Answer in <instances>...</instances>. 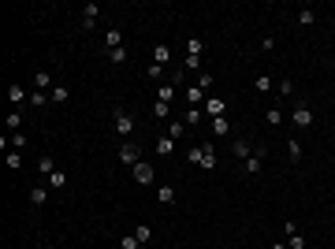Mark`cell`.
I'll use <instances>...</instances> for the list:
<instances>
[{"mask_svg":"<svg viewBox=\"0 0 335 249\" xmlns=\"http://www.w3.org/2000/svg\"><path fill=\"white\" fill-rule=\"evenodd\" d=\"M112 123H116V134L127 141V134L134 130V116H131L127 108H116V112H112Z\"/></svg>","mask_w":335,"mask_h":249,"instance_id":"obj_1","label":"cell"},{"mask_svg":"<svg viewBox=\"0 0 335 249\" xmlns=\"http://www.w3.org/2000/svg\"><path fill=\"white\" fill-rule=\"evenodd\" d=\"M131 171H134V183H142V186H149L153 179H157V171H153V164H149V160H138V164H134Z\"/></svg>","mask_w":335,"mask_h":249,"instance_id":"obj_2","label":"cell"},{"mask_svg":"<svg viewBox=\"0 0 335 249\" xmlns=\"http://www.w3.org/2000/svg\"><path fill=\"white\" fill-rule=\"evenodd\" d=\"M291 123L298 126V130H309V126H313V112L305 108V104H294V112H291Z\"/></svg>","mask_w":335,"mask_h":249,"instance_id":"obj_3","label":"cell"},{"mask_svg":"<svg viewBox=\"0 0 335 249\" xmlns=\"http://www.w3.org/2000/svg\"><path fill=\"white\" fill-rule=\"evenodd\" d=\"M119 160H123L127 167H134L138 160H142V149H138L134 141H123V145H119Z\"/></svg>","mask_w":335,"mask_h":249,"instance_id":"obj_4","label":"cell"},{"mask_svg":"<svg viewBox=\"0 0 335 249\" xmlns=\"http://www.w3.org/2000/svg\"><path fill=\"white\" fill-rule=\"evenodd\" d=\"M231 153H234L238 160H250L253 153H257V145H250V141H242V138H234V141H231Z\"/></svg>","mask_w":335,"mask_h":249,"instance_id":"obj_5","label":"cell"},{"mask_svg":"<svg viewBox=\"0 0 335 249\" xmlns=\"http://www.w3.org/2000/svg\"><path fill=\"white\" fill-rule=\"evenodd\" d=\"M97 15H100V8H97V4H86V8H82V30H86V33H90L93 26H97Z\"/></svg>","mask_w":335,"mask_h":249,"instance_id":"obj_6","label":"cell"},{"mask_svg":"<svg viewBox=\"0 0 335 249\" xmlns=\"http://www.w3.org/2000/svg\"><path fill=\"white\" fill-rule=\"evenodd\" d=\"M261 164H265V149L257 145V153H253L250 160H242V171H246V175H257V171H261Z\"/></svg>","mask_w":335,"mask_h":249,"instance_id":"obj_7","label":"cell"},{"mask_svg":"<svg viewBox=\"0 0 335 249\" xmlns=\"http://www.w3.org/2000/svg\"><path fill=\"white\" fill-rule=\"evenodd\" d=\"M224 112H227V100H220V97H209V100H205V116L220 119Z\"/></svg>","mask_w":335,"mask_h":249,"instance_id":"obj_8","label":"cell"},{"mask_svg":"<svg viewBox=\"0 0 335 249\" xmlns=\"http://www.w3.org/2000/svg\"><path fill=\"white\" fill-rule=\"evenodd\" d=\"M201 153H205V156H201V164H198V167H205V171H216V149H212L209 141H205V145H201Z\"/></svg>","mask_w":335,"mask_h":249,"instance_id":"obj_9","label":"cell"},{"mask_svg":"<svg viewBox=\"0 0 335 249\" xmlns=\"http://www.w3.org/2000/svg\"><path fill=\"white\" fill-rule=\"evenodd\" d=\"M186 104H190V108H201V104H205V90H201V86H190V90H186Z\"/></svg>","mask_w":335,"mask_h":249,"instance_id":"obj_10","label":"cell"},{"mask_svg":"<svg viewBox=\"0 0 335 249\" xmlns=\"http://www.w3.org/2000/svg\"><path fill=\"white\" fill-rule=\"evenodd\" d=\"M52 86H56V82H52V75H49V71H37V75H34V90L52 93Z\"/></svg>","mask_w":335,"mask_h":249,"instance_id":"obj_11","label":"cell"},{"mask_svg":"<svg viewBox=\"0 0 335 249\" xmlns=\"http://www.w3.org/2000/svg\"><path fill=\"white\" fill-rule=\"evenodd\" d=\"M287 246H291V249H305V238H302V234L294 231V223H291V219H287Z\"/></svg>","mask_w":335,"mask_h":249,"instance_id":"obj_12","label":"cell"},{"mask_svg":"<svg viewBox=\"0 0 335 249\" xmlns=\"http://www.w3.org/2000/svg\"><path fill=\"white\" fill-rule=\"evenodd\" d=\"M104 45H108V52H116V49H123V33L116 30V26H112L108 33H104Z\"/></svg>","mask_w":335,"mask_h":249,"instance_id":"obj_13","label":"cell"},{"mask_svg":"<svg viewBox=\"0 0 335 249\" xmlns=\"http://www.w3.org/2000/svg\"><path fill=\"white\" fill-rule=\"evenodd\" d=\"M8 100H11V104H30V93H26L23 86H11V90H8Z\"/></svg>","mask_w":335,"mask_h":249,"instance_id":"obj_14","label":"cell"},{"mask_svg":"<svg viewBox=\"0 0 335 249\" xmlns=\"http://www.w3.org/2000/svg\"><path fill=\"white\" fill-rule=\"evenodd\" d=\"M164 134H168V138H171V141H179V138H183V134H186V123H183V119H171Z\"/></svg>","mask_w":335,"mask_h":249,"instance_id":"obj_15","label":"cell"},{"mask_svg":"<svg viewBox=\"0 0 335 249\" xmlns=\"http://www.w3.org/2000/svg\"><path fill=\"white\" fill-rule=\"evenodd\" d=\"M49 93H45V90H30V108H45V104H49Z\"/></svg>","mask_w":335,"mask_h":249,"instance_id":"obj_16","label":"cell"},{"mask_svg":"<svg viewBox=\"0 0 335 249\" xmlns=\"http://www.w3.org/2000/svg\"><path fill=\"white\" fill-rule=\"evenodd\" d=\"M287 156H291V164H298V160H302V141L298 138H287Z\"/></svg>","mask_w":335,"mask_h":249,"instance_id":"obj_17","label":"cell"},{"mask_svg":"<svg viewBox=\"0 0 335 249\" xmlns=\"http://www.w3.org/2000/svg\"><path fill=\"white\" fill-rule=\"evenodd\" d=\"M168 60H171V49H168V45H157V49H153V63H157V67H164Z\"/></svg>","mask_w":335,"mask_h":249,"instance_id":"obj_18","label":"cell"},{"mask_svg":"<svg viewBox=\"0 0 335 249\" xmlns=\"http://www.w3.org/2000/svg\"><path fill=\"white\" fill-rule=\"evenodd\" d=\"M157 201H160V205H175V186H160Z\"/></svg>","mask_w":335,"mask_h":249,"instance_id":"obj_19","label":"cell"},{"mask_svg":"<svg viewBox=\"0 0 335 249\" xmlns=\"http://www.w3.org/2000/svg\"><path fill=\"white\" fill-rule=\"evenodd\" d=\"M175 90H179L175 82H168V86H160V90H157V100H164V104H171V97H175Z\"/></svg>","mask_w":335,"mask_h":249,"instance_id":"obj_20","label":"cell"},{"mask_svg":"<svg viewBox=\"0 0 335 249\" xmlns=\"http://www.w3.org/2000/svg\"><path fill=\"white\" fill-rule=\"evenodd\" d=\"M134 238L142 242V246H149V238H153V227H149V223H138V227H134Z\"/></svg>","mask_w":335,"mask_h":249,"instance_id":"obj_21","label":"cell"},{"mask_svg":"<svg viewBox=\"0 0 335 249\" xmlns=\"http://www.w3.org/2000/svg\"><path fill=\"white\" fill-rule=\"evenodd\" d=\"M171 149H175V141L168 138V134H160V138H157V153H160V156H168Z\"/></svg>","mask_w":335,"mask_h":249,"instance_id":"obj_22","label":"cell"},{"mask_svg":"<svg viewBox=\"0 0 335 249\" xmlns=\"http://www.w3.org/2000/svg\"><path fill=\"white\" fill-rule=\"evenodd\" d=\"M201 52H205V41H201V37H190V41H186V56H201Z\"/></svg>","mask_w":335,"mask_h":249,"instance_id":"obj_23","label":"cell"},{"mask_svg":"<svg viewBox=\"0 0 335 249\" xmlns=\"http://www.w3.org/2000/svg\"><path fill=\"white\" fill-rule=\"evenodd\" d=\"M253 90H257V93H268V90H272V75H257V78H253Z\"/></svg>","mask_w":335,"mask_h":249,"instance_id":"obj_24","label":"cell"},{"mask_svg":"<svg viewBox=\"0 0 335 249\" xmlns=\"http://www.w3.org/2000/svg\"><path fill=\"white\" fill-rule=\"evenodd\" d=\"M201 116H205V108H186V119H183V123H186V126H198Z\"/></svg>","mask_w":335,"mask_h":249,"instance_id":"obj_25","label":"cell"},{"mask_svg":"<svg viewBox=\"0 0 335 249\" xmlns=\"http://www.w3.org/2000/svg\"><path fill=\"white\" fill-rule=\"evenodd\" d=\"M26 197H30V205H45V201H49V193H45L41 186H34V190L26 193Z\"/></svg>","mask_w":335,"mask_h":249,"instance_id":"obj_26","label":"cell"},{"mask_svg":"<svg viewBox=\"0 0 335 249\" xmlns=\"http://www.w3.org/2000/svg\"><path fill=\"white\" fill-rule=\"evenodd\" d=\"M168 116H171V104L157 100V104H153V119H168Z\"/></svg>","mask_w":335,"mask_h":249,"instance_id":"obj_27","label":"cell"},{"mask_svg":"<svg viewBox=\"0 0 335 249\" xmlns=\"http://www.w3.org/2000/svg\"><path fill=\"white\" fill-rule=\"evenodd\" d=\"M37 171L52 175V171H56V160H52V156H41V160H37Z\"/></svg>","mask_w":335,"mask_h":249,"instance_id":"obj_28","label":"cell"},{"mask_svg":"<svg viewBox=\"0 0 335 249\" xmlns=\"http://www.w3.org/2000/svg\"><path fill=\"white\" fill-rule=\"evenodd\" d=\"M119 249H142V242L134 238V234H123V238H119Z\"/></svg>","mask_w":335,"mask_h":249,"instance_id":"obj_29","label":"cell"},{"mask_svg":"<svg viewBox=\"0 0 335 249\" xmlns=\"http://www.w3.org/2000/svg\"><path fill=\"white\" fill-rule=\"evenodd\" d=\"M212 130H216V134H231V123H227V116L212 119Z\"/></svg>","mask_w":335,"mask_h":249,"instance_id":"obj_30","label":"cell"},{"mask_svg":"<svg viewBox=\"0 0 335 249\" xmlns=\"http://www.w3.org/2000/svg\"><path fill=\"white\" fill-rule=\"evenodd\" d=\"M298 23H302V26H313V23H317V11H309V8L298 11Z\"/></svg>","mask_w":335,"mask_h":249,"instance_id":"obj_31","label":"cell"},{"mask_svg":"<svg viewBox=\"0 0 335 249\" xmlns=\"http://www.w3.org/2000/svg\"><path fill=\"white\" fill-rule=\"evenodd\" d=\"M183 71H201V56H186L183 60Z\"/></svg>","mask_w":335,"mask_h":249,"instance_id":"obj_32","label":"cell"},{"mask_svg":"<svg viewBox=\"0 0 335 249\" xmlns=\"http://www.w3.org/2000/svg\"><path fill=\"white\" fill-rule=\"evenodd\" d=\"M201 156H205V153H201V145H194V149H186V160H190V164H201Z\"/></svg>","mask_w":335,"mask_h":249,"instance_id":"obj_33","label":"cell"},{"mask_svg":"<svg viewBox=\"0 0 335 249\" xmlns=\"http://www.w3.org/2000/svg\"><path fill=\"white\" fill-rule=\"evenodd\" d=\"M49 186H67V175L64 171H52L49 175Z\"/></svg>","mask_w":335,"mask_h":249,"instance_id":"obj_34","label":"cell"},{"mask_svg":"<svg viewBox=\"0 0 335 249\" xmlns=\"http://www.w3.org/2000/svg\"><path fill=\"white\" fill-rule=\"evenodd\" d=\"M268 123L279 126V123H283V112H279V108H268Z\"/></svg>","mask_w":335,"mask_h":249,"instance_id":"obj_35","label":"cell"},{"mask_svg":"<svg viewBox=\"0 0 335 249\" xmlns=\"http://www.w3.org/2000/svg\"><path fill=\"white\" fill-rule=\"evenodd\" d=\"M49 97H52V100H67V86H52Z\"/></svg>","mask_w":335,"mask_h":249,"instance_id":"obj_36","label":"cell"},{"mask_svg":"<svg viewBox=\"0 0 335 249\" xmlns=\"http://www.w3.org/2000/svg\"><path fill=\"white\" fill-rule=\"evenodd\" d=\"M19 123H23V116H19V112H8V130H19Z\"/></svg>","mask_w":335,"mask_h":249,"instance_id":"obj_37","label":"cell"},{"mask_svg":"<svg viewBox=\"0 0 335 249\" xmlns=\"http://www.w3.org/2000/svg\"><path fill=\"white\" fill-rule=\"evenodd\" d=\"M8 167H11V171H19V167H23V156H19V153H8Z\"/></svg>","mask_w":335,"mask_h":249,"instance_id":"obj_38","label":"cell"},{"mask_svg":"<svg viewBox=\"0 0 335 249\" xmlns=\"http://www.w3.org/2000/svg\"><path fill=\"white\" fill-rule=\"evenodd\" d=\"M145 75L153 78V82H157V78H164V67H157V63H149V71H145Z\"/></svg>","mask_w":335,"mask_h":249,"instance_id":"obj_39","label":"cell"},{"mask_svg":"<svg viewBox=\"0 0 335 249\" xmlns=\"http://www.w3.org/2000/svg\"><path fill=\"white\" fill-rule=\"evenodd\" d=\"M198 86H201V90H212V75H209V71H201V78H198Z\"/></svg>","mask_w":335,"mask_h":249,"instance_id":"obj_40","label":"cell"},{"mask_svg":"<svg viewBox=\"0 0 335 249\" xmlns=\"http://www.w3.org/2000/svg\"><path fill=\"white\" fill-rule=\"evenodd\" d=\"M112 56V63H127V49H116V52H108Z\"/></svg>","mask_w":335,"mask_h":249,"instance_id":"obj_41","label":"cell"},{"mask_svg":"<svg viewBox=\"0 0 335 249\" xmlns=\"http://www.w3.org/2000/svg\"><path fill=\"white\" fill-rule=\"evenodd\" d=\"M279 93H283V97H291V93H294V82H291V78H283V82H279Z\"/></svg>","mask_w":335,"mask_h":249,"instance_id":"obj_42","label":"cell"},{"mask_svg":"<svg viewBox=\"0 0 335 249\" xmlns=\"http://www.w3.org/2000/svg\"><path fill=\"white\" fill-rule=\"evenodd\" d=\"M272 249H291V246H272Z\"/></svg>","mask_w":335,"mask_h":249,"instance_id":"obj_43","label":"cell"},{"mask_svg":"<svg viewBox=\"0 0 335 249\" xmlns=\"http://www.w3.org/2000/svg\"><path fill=\"white\" fill-rule=\"evenodd\" d=\"M41 249H56V246H41Z\"/></svg>","mask_w":335,"mask_h":249,"instance_id":"obj_44","label":"cell"}]
</instances>
